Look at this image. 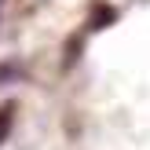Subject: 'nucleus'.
<instances>
[{
  "label": "nucleus",
  "instance_id": "obj_1",
  "mask_svg": "<svg viewBox=\"0 0 150 150\" xmlns=\"http://www.w3.org/2000/svg\"><path fill=\"white\" fill-rule=\"evenodd\" d=\"M7 121H11V106L0 110V143H4V136H7Z\"/></svg>",
  "mask_w": 150,
  "mask_h": 150
}]
</instances>
